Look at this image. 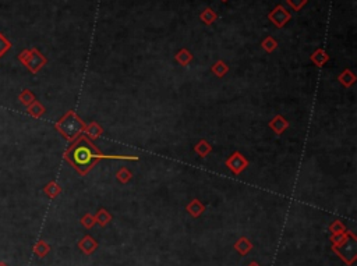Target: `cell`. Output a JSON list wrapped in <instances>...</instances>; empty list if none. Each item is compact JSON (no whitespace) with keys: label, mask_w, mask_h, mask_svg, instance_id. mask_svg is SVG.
Listing matches in <instances>:
<instances>
[{"label":"cell","mask_w":357,"mask_h":266,"mask_svg":"<svg viewBox=\"0 0 357 266\" xmlns=\"http://www.w3.org/2000/svg\"><path fill=\"white\" fill-rule=\"evenodd\" d=\"M63 159L70 164L80 176H87L103 159L133 162V160H138L140 157L132 156V155H106L96 148V145L86 134H81L78 138L71 142L70 147L64 151Z\"/></svg>","instance_id":"1"},{"label":"cell","mask_w":357,"mask_h":266,"mask_svg":"<svg viewBox=\"0 0 357 266\" xmlns=\"http://www.w3.org/2000/svg\"><path fill=\"white\" fill-rule=\"evenodd\" d=\"M211 71L217 76L218 78H223L226 74L229 73V66H227L223 60H218V62L211 67Z\"/></svg>","instance_id":"20"},{"label":"cell","mask_w":357,"mask_h":266,"mask_svg":"<svg viewBox=\"0 0 357 266\" xmlns=\"http://www.w3.org/2000/svg\"><path fill=\"white\" fill-rule=\"evenodd\" d=\"M32 252L38 257V258H45L47 254L50 252V245L45 240H39L32 247Z\"/></svg>","instance_id":"18"},{"label":"cell","mask_w":357,"mask_h":266,"mask_svg":"<svg viewBox=\"0 0 357 266\" xmlns=\"http://www.w3.org/2000/svg\"><path fill=\"white\" fill-rule=\"evenodd\" d=\"M331 250L346 264L352 266L357 259V238L353 231L346 230L339 234H331Z\"/></svg>","instance_id":"2"},{"label":"cell","mask_w":357,"mask_h":266,"mask_svg":"<svg viewBox=\"0 0 357 266\" xmlns=\"http://www.w3.org/2000/svg\"><path fill=\"white\" fill-rule=\"evenodd\" d=\"M84 134H86L87 137H88L91 141H93V140H98L102 134H103V128H102L101 125L98 124L96 121H92V123L87 124Z\"/></svg>","instance_id":"13"},{"label":"cell","mask_w":357,"mask_h":266,"mask_svg":"<svg viewBox=\"0 0 357 266\" xmlns=\"http://www.w3.org/2000/svg\"><path fill=\"white\" fill-rule=\"evenodd\" d=\"M27 112H28V114H30L31 117L39 118L45 114L46 108H45L42 103L39 102V101H34V102H32L30 106H27Z\"/></svg>","instance_id":"15"},{"label":"cell","mask_w":357,"mask_h":266,"mask_svg":"<svg viewBox=\"0 0 357 266\" xmlns=\"http://www.w3.org/2000/svg\"><path fill=\"white\" fill-rule=\"evenodd\" d=\"M226 167H229V170L234 174V176H239L241 173L244 172L247 167H249V160L246 159V156L239 152V151H236V152H233L230 156L226 159Z\"/></svg>","instance_id":"5"},{"label":"cell","mask_w":357,"mask_h":266,"mask_svg":"<svg viewBox=\"0 0 357 266\" xmlns=\"http://www.w3.org/2000/svg\"><path fill=\"white\" fill-rule=\"evenodd\" d=\"M175 60L180 64V66H183V67H187L191 60H193V53L190 52V50H187L186 47H183V49H180L176 56H175Z\"/></svg>","instance_id":"17"},{"label":"cell","mask_w":357,"mask_h":266,"mask_svg":"<svg viewBox=\"0 0 357 266\" xmlns=\"http://www.w3.org/2000/svg\"><path fill=\"white\" fill-rule=\"evenodd\" d=\"M18 60L32 74H38L47 63L46 57L42 55L37 47L24 49L23 52H20V55H18Z\"/></svg>","instance_id":"4"},{"label":"cell","mask_w":357,"mask_h":266,"mask_svg":"<svg viewBox=\"0 0 357 266\" xmlns=\"http://www.w3.org/2000/svg\"><path fill=\"white\" fill-rule=\"evenodd\" d=\"M221 1H227V0H221Z\"/></svg>","instance_id":"31"},{"label":"cell","mask_w":357,"mask_h":266,"mask_svg":"<svg viewBox=\"0 0 357 266\" xmlns=\"http://www.w3.org/2000/svg\"><path fill=\"white\" fill-rule=\"evenodd\" d=\"M205 205L202 204L200 199H193L190 204L186 206V211L188 212V215H191L193 218H200L202 213L205 212Z\"/></svg>","instance_id":"11"},{"label":"cell","mask_w":357,"mask_h":266,"mask_svg":"<svg viewBox=\"0 0 357 266\" xmlns=\"http://www.w3.org/2000/svg\"><path fill=\"white\" fill-rule=\"evenodd\" d=\"M310 60L312 62V64H315L317 67H324L326 63L329 62V55L326 53V50L318 47V49L310 56Z\"/></svg>","instance_id":"9"},{"label":"cell","mask_w":357,"mask_h":266,"mask_svg":"<svg viewBox=\"0 0 357 266\" xmlns=\"http://www.w3.org/2000/svg\"><path fill=\"white\" fill-rule=\"evenodd\" d=\"M356 79H357L356 74L350 70V69H345V70L342 71L341 74L338 76V81H339L345 88H350V86L356 82Z\"/></svg>","instance_id":"12"},{"label":"cell","mask_w":357,"mask_h":266,"mask_svg":"<svg viewBox=\"0 0 357 266\" xmlns=\"http://www.w3.org/2000/svg\"><path fill=\"white\" fill-rule=\"evenodd\" d=\"M87 123H84V120L78 116L76 112L69 110L62 118H59L56 123H54V128L56 131L62 135L63 138H66L67 141L73 142L76 138H78L81 134H84L86 131Z\"/></svg>","instance_id":"3"},{"label":"cell","mask_w":357,"mask_h":266,"mask_svg":"<svg viewBox=\"0 0 357 266\" xmlns=\"http://www.w3.org/2000/svg\"><path fill=\"white\" fill-rule=\"evenodd\" d=\"M11 47H13V43H11V42H10V40H8L7 38L0 32V59L7 53Z\"/></svg>","instance_id":"25"},{"label":"cell","mask_w":357,"mask_h":266,"mask_svg":"<svg viewBox=\"0 0 357 266\" xmlns=\"http://www.w3.org/2000/svg\"><path fill=\"white\" fill-rule=\"evenodd\" d=\"M269 128H271L275 134L280 135V134H283L287 128H289V121H287L286 118L283 117L282 114H276V116L269 121Z\"/></svg>","instance_id":"8"},{"label":"cell","mask_w":357,"mask_h":266,"mask_svg":"<svg viewBox=\"0 0 357 266\" xmlns=\"http://www.w3.org/2000/svg\"><path fill=\"white\" fill-rule=\"evenodd\" d=\"M348 228L346 226L342 223L341 220H335L332 222L331 225H329V231H331V234H339V233H343V231H346Z\"/></svg>","instance_id":"27"},{"label":"cell","mask_w":357,"mask_h":266,"mask_svg":"<svg viewBox=\"0 0 357 266\" xmlns=\"http://www.w3.org/2000/svg\"><path fill=\"white\" fill-rule=\"evenodd\" d=\"M261 46H263V49H264L267 53H272V52L278 47V42L275 40L273 37H267V38L263 40Z\"/></svg>","instance_id":"24"},{"label":"cell","mask_w":357,"mask_h":266,"mask_svg":"<svg viewBox=\"0 0 357 266\" xmlns=\"http://www.w3.org/2000/svg\"><path fill=\"white\" fill-rule=\"evenodd\" d=\"M80 223L83 225V226L86 227V228H92L96 223H95V216H93L92 213H84L83 216H81V219H80Z\"/></svg>","instance_id":"26"},{"label":"cell","mask_w":357,"mask_h":266,"mask_svg":"<svg viewBox=\"0 0 357 266\" xmlns=\"http://www.w3.org/2000/svg\"><path fill=\"white\" fill-rule=\"evenodd\" d=\"M18 101L27 108V106H30L34 101H37V98H35V95H34L32 91H30V89H23V91L20 92V95H18Z\"/></svg>","instance_id":"22"},{"label":"cell","mask_w":357,"mask_h":266,"mask_svg":"<svg viewBox=\"0 0 357 266\" xmlns=\"http://www.w3.org/2000/svg\"><path fill=\"white\" fill-rule=\"evenodd\" d=\"M249 266H261V265H260V264H257L256 261H253V262H250Z\"/></svg>","instance_id":"29"},{"label":"cell","mask_w":357,"mask_h":266,"mask_svg":"<svg viewBox=\"0 0 357 266\" xmlns=\"http://www.w3.org/2000/svg\"><path fill=\"white\" fill-rule=\"evenodd\" d=\"M78 248L83 251L86 255H91L98 248V243H96V240L93 237L87 234L78 241Z\"/></svg>","instance_id":"7"},{"label":"cell","mask_w":357,"mask_h":266,"mask_svg":"<svg viewBox=\"0 0 357 266\" xmlns=\"http://www.w3.org/2000/svg\"><path fill=\"white\" fill-rule=\"evenodd\" d=\"M200 18H201V21L205 25H211V24H214L218 20V14L214 8L207 7L204 8V11L200 14Z\"/></svg>","instance_id":"21"},{"label":"cell","mask_w":357,"mask_h":266,"mask_svg":"<svg viewBox=\"0 0 357 266\" xmlns=\"http://www.w3.org/2000/svg\"><path fill=\"white\" fill-rule=\"evenodd\" d=\"M0 266H8L6 262H0Z\"/></svg>","instance_id":"30"},{"label":"cell","mask_w":357,"mask_h":266,"mask_svg":"<svg viewBox=\"0 0 357 266\" xmlns=\"http://www.w3.org/2000/svg\"><path fill=\"white\" fill-rule=\"evenodd\" d=\"M268 18H269V21H271L276 28H283V27L292 20V14H290V11H287L286 8L283 7L282 4H278V6H275V8L268 14Z\"/></svg>","instance_id":"6"},{"label":"cell","mask_w":357,"mask_h":266,"mask_svg":"<svg viewBox=\"0 0 357 266\" xmlns=\"http://www.w3.org/2000/svg\"><path fill=\"white\" fill-rule=\"evenodd\" d=\"M307 1L309 0H286L287 6H290V8H293L295 11H300L307 4Z\"/></svg>","instance_id":"28"},{"label":"cell","mask_w":357,"mask_h":266,"mask_svg":"<svg viewBox=\"0 0 357 266\" xmlns=\"http://www.w3.org/2000/svg\"><path fill=\"white\" fill-rule=\"evenodd\" d=\"M44 192H45V195L49 196L50 199H54L56 196H59L62 194V186H60L57 181H49L46 186L44 187Z\"/></svg>","instance_id":"14"},{"label":"cell","mask_w":357,"mask_h":266,"mask_svg":"<svg viewBox=\"0 0 357 266\" xmlns=\"http://www.w3.org/2000/svg\"><path fill=\"white\" fill-rule=\"evenodd\" d=\"M234 250L237 251L239 254H240L241 257H244V255H247L250 251L253 250V243L250 241L247 237H244V235H241L240 238L234 243Z\"/></svg>","instance_id":"10"},{"label":"cell","mask_w":357,"mask_h":266,"mask_svg":"<svg viewBox=\"0 0 357 266\" xmlns=\"http://www.w3.org/2000/svg\"><path fill=\"white\" fill-rule=\"evenodd\" d=\"M116 179L119 183H122V184H127V183H130V180L133 179V173L127 169V167H122V169H119L116 173Z\"/></svg>","instance_id":"23"},{"label":"cell","mask_w":357,"mask_h":266,"mask_svg":"<svg viewBox=\"0 0 357 266\" xmlns=\"http://www.w3.org/2000/svg\"><path fill=\"white\" fill-rule=\"evenodd\" d=\"M95 223L96 225H99L101 227H105V226H108L109 225V222L112 220V215L109 213L105 208H101L99 211L96 212L95 215Z\"/></svg>","instance_id":"19"},{"label":"cell","mask_w":357,"mask_h":266,"mask_svg":"<svg viewBox=\"0 0 357 266\" xmlns=\"http://www.w3.org/2000/svg\"><path fill=\"white\" fill-rule=\"evenodd\" d=\"M194 152L201 157H207L212 152V145L207 140H200L194 145Z\"/></svg>","instance_id":"16"}]
</instances>
